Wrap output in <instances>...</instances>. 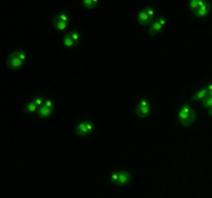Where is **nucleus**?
<instances>
[{
  "mask_svg": "<svg viewBox=\"0 0 212 198\" xmlns=\"http://www.w3.org/2000/svg\"><path fill=\"white\" fill-rule=\"evenodd\" d=\"M23 64H24V62L18 57L17 54H16V51L10 53V54L8 55L7 60H6V65L8 66V68L10 69L17 70V69L21 68V67L23 66Z\"/></svg>",
  "mask_w": 212,
  "mask_h": 198,
  "instance_id": "nucleus-1",
  "label": "nucleus"
},
{
  "mask_svg": "<svg viewBox=\"0 0 212 198\" xmlns=\"http://www.w3.org/2000/svg\"><path fill=\"white\" fill-rule=\"evenodd\" d=\"M178 119L184 126H189L193 122H195L196 113H195V111H193V113H190V114H185V113H182V111H179Z\"/></svg>",
  "mask_w": 212,
  "mask_h": 198,
  "instance_id": "nucleus-2",
  "label": "nucleus"
},
{
  "mask_svg": "<svg viewBox=\"0 0 212 198\" xmlns=\"http://www.w3.org/2000/svg\"><path fill=\"white\" fill-rule=\"evenodd\" d=\"M137 20L139 21L142 25L144 26H148L150 24V22H151V18L149 17V14L146 13L145 10H141L139 14H138L137 16Z\"/></svg>",
  "mask_w": 212,
  "mask_h": 198,
  "instance_id": "nucleus-3",
  "label": "nucleus"
},
{
  "mask_svg": "<svg viewBox=\"0 0 212 198\" xmlns=\"http://www.w3.org/2000/svg\"><path fill=\"white\" fill-rule=\"evenodd\" d=\"M210 10H211V5L209 4V3H207V2H206L205 5H203L202 7H199L198 10L195 11L193 14H195L196 16L203 18V17L207 16V14H208L209 13H210Z\"/></svg>",
  "mask_w": 212,
  "mask_h": 198,
  "instance_id": "nucleus-4",
  "label": "nucleus"
},
{
  "mask_svg": "<svg viewBox=\"0 0 212 198\" xmlns=\"http://www.w3.org/2000/svg\"><path fill=\"white\" fill-rule=\"evenodd\" d=\"M131 173H129L128 171H122V172H120V176H119V180H118L117 185L122 186V185L128 184L129 181H131Z\"/></svg>",
  "mask_w": 212,
  "mask_h": 198,
  "instance_id": "nucleus-5",
  "label": "nucleus"
},
{
  "mask_svg": "<svg viewBox=\"0 0 212 198\" xmlns=\"http://www.w3.org/2000/svg\"><path fill=\"white\" fill-rule=\"evenodd\" d=\"M76 132H77V134L80 135V136H85V135H87L89 133L87 129V126H86V121L78 124V126H77V128H76Z\"/></svg>",
  "mask_w": 212,
  "mask_h": 198,
  "instance_id": "nucleus-6",
  "label": "nucleus"
},
{
  "mask_svg": "<svg viewBox=\"0 0 212 198\" xmlns=\"http://www.w3.org/2000/svg\"><path fill=\"white\" fill-rule=\"evenodd\" d=\"M207 96H208V90L205 88V89L200 90L199 92H197L195 94V96L193 97V101L197 102V101H199V100H204Z\"/></svg>",
  "mask_w": 212,
  "mask_h": 198,
  "instance_id": "nucleus-7",
  "label": "nucleus"
},
{
  "mask_svg": "<svg viewBox=\"0 0 212 198\" xmlns=\"http://www.w3.org/2000/svg\"><path fill=\"white\" fill-rule=\"evenodd\" d=\"M136 111H137V114L139 115V116L144 118V117L148 116V115L150 114V111H151V109H150V106L149 105L148 106H145V107H141V106L138 104L137 107H136Z\"/></svg>",
  "mask_w": 212,
  "mask_h": 198,
  "instance_id": "nucleus-8",
  "label": "nucleus"
},
{
  "mask_svg": "<svg viewBox=\"0 0 212 198\" xmlns=\"http://www.w3.org/2000/svg\"><path fill=\"white\" fill-rule=\"evenodd\" d=\"M52 113H53V108H48V107H46V106H43V107H40L39 109L38 116H39V118H42V119H46V118L51 116Z\"/></svg>",
  "mask_w": 212,
  "mask_h": 198,
  "instance_id": "nucleus-9",
  "label": "nucleus"
},
{
  "mask_svg": "<svg viewBox=\"0 0 212 198\" xmlns=\"http://www.w3.org/2000/svg\"><path fill=\"white\" fill-rule=\"evenodd\" d=\"M37 108H38V106L35 104L34 101H29L25 106L24 111L27 114H32V113H35V111H37Z\"/></svg>",
  "mask_w": 212,
  "mask_h": 198,
  "instance_id": "nucleus-10",
  "label": "nucleus"
},
{
  "mask_svg": "<svg viewBox=\"0 0 212 198\" xmlns=\"http://www.w3.org/2000/svg\"><path fill=\"white\" fill-rule=\"evenodd\" d=\"M53 25H54L55 28L59 29V30L61 31H64L66 30L67 27H69V25H67V23H64V22H61V21L55 19L54 21H53Z\"/></svg>",
  "mask_w": 212,
  "mask_h": 198,
  "instance_id": "nucleus-11",
  "label": "nucleus"
},
{
  "mask_svg": "<svg viewBox=\"0 0 212 198\" xmlns=\"http://www.w3.org/2000/svg\"><path fill=\"white\" fill-rule=\"evenodd\" d=\"M161 29H163V26H161L160 24V22H154L153 24L150 26V28H149V31H150V34H152V35H154V34H156L157 32H160Z\"/></svg>",
  "mask_w": 212,
  "mask_h": 198,
  "instance_id": "nucleus-12",
  "label": "nucleus"
},
{
  "mask_svg": "<svg viewBox=\"0 0 212 198\" xmlns=\"http://www.w3.org/2000/svg\"><path fill=\"white\" fill-rule=\"evenodd\" d=\"M62 42H63V46H66V48H73V46L77 45V43L72 39V37H70L69 34L65 35V36L63 37Z\"/></svg>",
  "mask_w": 212,
  "mask_h": 198,
  "instance_id": "nucleus-13",
  "label": "nucleus"
},
{
  "mask_svg": "<svg viewBox=\"0 0 212 198\" xmlns=\"http://www.w3.org/2000/svg\"><path fill=\"white\" fill-rule=\"evenodd\" d=\"M69 36L72 37V39L75 41L76 43H78L79 42V40H80V33H79V31L78 30H73V31H70L69 32Z\"/></svg>",
  "mask_w": 212,
  "mask_h": 198,
  "instance_id": "nucleus-14",
  "label": "nucleus"
},
{
  "mask_svg": "<svg viewBox=\"0 0 212 198\" xmlns=\"http://www.w3.org/2000/svg\"><path fill=\"white\" fill-rule=\"evenodd\" d=\"M16 54H17L18 57H19V58L21 59V60L25 63L26 60H27V55H26V53H25L24 51H23V49L17 50V51H16Z\"/></svg>",
  "mask_w": 212,
  "mask_h": 198,
  "instance_id": "nucleus-15",
  "label": "nucleus"
},
{
  "mask_svg": "<svg viewBox=\"0 0 212 198\" xmlns=\"http://www.w3.org/2000/svg\"><path fill=\"white\" fill-rule=\"evenodd\" d=\"M56 19L61 21V22H64V23H67V22L69 21V16H67L66 14H64V13H60V14L57 16V18H56Z\"/></svg>",
  "mask_w": 212,
  "mask_h": 198,
  "instance_id": "nucleus-16",
  "label": "nucleus"
},
{
  "mask_svg": "<svg viewBox=\"0 0 212 198\" xmlns=\"http://www.w3.org/2000/svg\"><path fill=\"white\" fill-rule=\"evenodd\" d=\"M189 7H190V10L191 11H197L199 8V1H197V0H193V1L189 2Z\"/></svg>",
  "mask_w": 212,
  "mask_h": 198,
  "instance_id": "nucleus-17",
  "label": "nucleus"
},
{
  "mask_svg": "<svg viewBox=\"0 0 212 198\" xmlns=\"http://www.w3.org/2000/svg\"><path fill=\"white\" fill-rule=\"evenodd\" d=\"M119 176H120V172H117V171H113V172H111V182L117 184V183H118V180H119Z\"/></svg>",
  "mask_w": 212,
  "mask_h": 198,
  "instance_id": "nucleus-18",
  "label": "nucleus"
},
{
  "mask_svg": "<svg viewBox=\"0 0 212 198\" xmlns=\"http://www.w3.org/2000/svg\"><path fill=\"white\" fill-rule=\"evenodd\" d=\"M34 103L36 104L37 106H40V107H43V106H45V102H46V100L43 98V97H36L34 100Z\"/></svg>",
  "mask_w": 212,
  "mask_h": 198,
  "instance_id": "nucleus-19",
  "label": "nucleus"
},
{
  "mask_svg": "<svg viewBox=\"0 0 212 198\" xmlns=\"http://www.w3.org/2000/svg\"><path fill=\"white\" fill-rule=\"evenodd\" d=\"M203 105L205 107H212V97L207 96L206 98L203 100Z\"/></svg>",
  "mask_w": 212,
  "mask_h": 198,
  "instance_id": "nucleus-20",
  "label": "nucleus"
},
{
  "mask_svg": "<svg viewBox=\"0 0 212 198\" xmlns=\"http://www.w3.org/2000/svg\"><path fill=\"white\" fill-rule=\"evenodd\" d=\"M180 111H182V113H185V114H190L193 113V109H191L188 105H183L180 107Z\"/></svg>",
  "mask_w": 212,
  "mask_h": 198,
  "instance_id": "nucleus-21",
  "label": "nucleus"
},
{
  "mask_svg": "<svg viewBox=\"0 0 212 198\" xmlns=\"http://www.w3.org/2000/svg\"><path fill=\"white\" fill-rule=\"evenodd\" d=\"M45 106L48 108H54V102H53V100L51 98L47 99L45 102Z\"/></svg>",
  "mask_w": 212,
  "mask_h": 198,
  "instance_id": "nucleus-22",
  "label": "nucleus"
},
{
  "mask_svg": "<svg viewBox=\"0 0 212 198\" xmlns=\"http://www.w3.org/2000/svg\"><path fill=\"white\" fill-rule=\"evenodd\" d=\"M86 126H87L88 132H92V131H93L94 126H93V123H92V122H90V121L86 120Z\"/></svg>",
  "mask_w": 212,
  "mask_h": 198,
  "instance_id": "nucleus-23",
  "label": "nucleus"
},
{
  "mask_svg": "<svg viewBox=\"0 0 212 198\" xmlns=\"http://www.w3.org/2000/svg\"><path fill=\"white\" fill-rule=\"evenodd\" d=\"M145 10L146 13L149 14V17L151 18V19L153 18V16H154V14H155V11L153 10L152 8H150V7H146V8H145V10Z\"/></svg>",
  "mask_w": 212,
  "mask_h": 198,
  "instance_id": "nucleus-24",
  "label": "nucleus"
},
{
  "mask_svg": "<svg viewBox=\"0 0 212 198\" xmlns=\"http://www.w3.org/2000/svg\"><path fill=\"white\" fill-rule=\"evenodd\" d=\"M83 4H84L86 7L90 8V7L93 6V0H85V1L83 2Z\"/></svg>",
  "mask_w": 212,
  "mask_h": 198,
  "instance_id": "nucleus-25",
  "label": "nucleus"
},
{
  "mask_svg": "<svg viewBox=\"0 0 212 198\" xmlns=\"http://www.w3.org/2000/svg\"><path fill=\"white\" fill-rule=\"evenodd\" d=\"M139 105L141 106V107H145V106H148L149 105V101L147 99H143L142 101L139 103Z\"/></svg>",
  "mask_w": 212,
  "mask_h": 198,
  "instance_id": "nucleus-26",
  "label": "nucleus"
},
{
  "mask_svg": "<svg viewBox=\"0 0 212 198\" xmlns=\"http://www.w3.org/2000/svg\"><path fill=\"white\" fill-rule=\"evenodd\" d=\"M158 22H160V24L161 26H163V27L167 24V20H166V19H160V21H158Z\"/></svg>",
  "mask_w": 212,
  "mask_h": 198,
  "instance_id": "nucleus-27",
  "label": "nucleus"
},
{
  "mask_svg": "<svg viewBox=\"0 0 212 198\" xmlns=\"http://www.w3.org/2000/svg\"><path fill=\"white\" fill-rule=\"evenodd\" d=\"M206 89L208 90V93H209V92H211V91H212V83H211V84H209V85L207 86V88H206Z\"/></svg>",
  "mask_w": 212,
  "mask_h": 198,
  "instance_id": "nucleus-28",
  "label": "nucleus"
},
{
  "mask_svg": "<svg viewBox=\"0 0 212 198\" xmlns=\"http://www.w3.org/2000/svg\"><path fill=\"white\" fill-rule=\"evenodd\" d=\"M205 3L206 2H204V1H199V7H202L203 5H205Z\"/></svg>",
  "mask_w": 212,
  "mask_h": 198,
  "instance_id": "nucleus-29",
  "label": "nucleus"
},
{
  "mask_svg": "<svg viewBox=\"0 0 212 198\" xmlns=\"http://www.w3.org/2000/svg\"><path fill=\"white\" fill-rule=\"evenodd\" d=\"M96 3H98V0H93V4H96Z\"/></svg>",
  "mask_w": 212,
  "mask_h": 198,
  "instance_id": "nucleus-30",
  "label": "nucleus"
},
{
  "mask_svg": "<svg viewBox=\"0 0 212 198\" xmlns=\"http://www.w3.org/2000/svg\"><path fill=\"white\" fill-rule=\"evenodd\" d=\"M209 114H210L211 116H212V107H211L210 109H209Z\"/></svg>",
  "mask_w": 212,
  "mask_h": 198,
  "instance_id": "nucleus-31",
  "label": "nucleus"
},
{
  "mask_svg": "<svg viewBox=\"0 0 212 198\" xmlns=\"http://www.w3.org/2000/svg\"><path fill=\"white\" fill-rule=\"evenodd\" d=\"M208 96H210V97H212V91H211V92H209V93H208Z\"/></svg>",
  "mask_w": 212,
  "mask_h": 198,
  "instance_id": "nucleus-32",
  "label": "nucleus"
}]
</instances>
